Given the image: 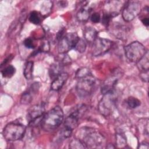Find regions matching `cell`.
Masks as SVG:
<instances>
[{"label":"cell","mask_w":149,"mask_h":149,"mask_svg":"<svg viewBox=\"0 0 149 149\" xmlns=\"http://www.w3.org/2000/svg\"><path fill=\"white\" fill-rule=\"evenodd\" d=\"M63 120V112L59 106H56L45 113L40 123L41 127L45 131L55 130L59 127Z\"/></svg>","instance_id":"6da1fadb"},{"label":"cell","mask_w":149,"mask_h":149,"mask_svg":"<svg viewBox=\"0 0 149 149\" xmlns=\"http://www.w3.org/2000/svg\"><path fill=\"white\" fill-rule=\"evenodd\" d=\"M77 139L80 140L86 148L102 147L105 142L104 137L100 132L86 127L80 130Z\"/></svg>","instance_id":"7a4b0ae2"},{"label":"cell","mask_w":149,"mask_h":149,"mask_svg":"<svg viewBox=\"0 0 149 149\" xmlns=\"http://www.w3.org/2000/svg\"><path fill=\"white\" fill-rule=\"evenodd\" d=\"M95 85L96 79L91 73L79 77L76 87L77 93L81 98L87 97L93 93Z\"/></svg>","instance_id":"3957f363"},{"label":"cell","mask_w":149,"mask_h":149,"mask_svg":"<svg viewBox=\"0 0 149 149\" xmlns=\"http://www.w3.org/2000/svg\"><path fill=\"white\" fill-rule=\"evenodd\" d=\"M26 126L18 122H11L6 125L3 128L2 134L8 141H14L20 140L26 132Z\"/></svg>","instance_id":"277c9868"},{"label":"cell","mask_w":149,"mask_h":149,"mask_svg":"<svg viewBox=\"0 0 149 149\" xmlns=\"http://www.w3.org/2000/svg\"><path fill=\"white\" fill-rule=\"evenodd\" d=\"M126 58L132 62L137 63L146 54L145 47L139 41H133L124 48Z\"/></svg>","instance_id":"5b68a950"},{"label":"cell","mask_w":149,"mask_h":149,"mask_svg":"<svg viewBox=\"0 0 149 149\" xmlns=\"http://www.w3.org/2000/svg\"><path fill=\"white\" fill-rule=\"evenodd\" d=\"M103 94L98 104V110L104 116L109 115L112 112L116 101L117 97L114 90L107 92Z\"/></svg>","instance_id":"8992f818"},{"label":"cell","mask_w":149,"mask_h":149,"mask_svg":"<svg viewBox=\"0 0 149 149\" xmlns=\"http://www.w3.org/2000/svg\"><path fill=\"white\" fill-rule=\"evenodd\" d=\"M80 37L76 33H68L64 34L59 40L58 51L61 54H65L74 48Z\"/></svg>","instance_id":"52a82bcc"},{"label":"cell","mask_w":149,"mask_h":149,"mask_svg":"<svg viewBox=\"0 0 149 149\" xmlns=\"http://www.w3.org/2000/svg\"><path fill=\"white\" fill-rule=\"evenodd\" d=\"M141 11V4L139 1H130L124 5L122 16L125 21L129 22L140 15Z\"/></svg>","instance_id":"ba28073f"},{"label":"cell","mask_w":149,"mask_h":149,"mask_svg":"<svg viewBox=\"0 0 149 149\" xmlns=\"http://www.w3.org/2000/svg\"><path fill=\"white\" fill-rule=\"evenodd\" d=\"M112 42L108 39L97 37L93 42L92 55L94 56L104 55L111 48Z\"/></svg>","instance_id":"9c48e42d"},{"label":"cell","mask_w":149,"mask_h":149,"mask_svg":"<svg viewBox=\"0 0 149 149\" xmlns=\"http://www.w3.org/2000/svg\"><path fill=\"white\" fill-rule=\"evenodd\" d=\"M45 104L44 102L38 103L31 107L27 111V119L29 125H33L37 120L42 118L45 114Z\"/></svg>","instance_id":"30bf717a"},{"label":"cell","mask_w":149,"mask_h":149,"mask_svg":"<svg viewBox=\"0 0 149 149\" xmlns=\"http://www.w3.org/2000/svg\"><path fill=\"white\" fill-rule=\"evenodd\" d=\"M80 115V110L77 109L67 116L64 121L62 129L72 133L73 130L77 127Z\"/></svg>","instance_id":"8fae6325"},{"label":"cell","mask_w":149,"mask_h":149,"mask_svg":"<svg viewBox=\"0 0 149 149\" xmlns=\"http://www.w3.org/2000/svg\"><path fill=\"white\" fill-rule=\"evenodd\" d=\"M69 77L66 72H61L55 78H54L51 85V89L54 91L59 90L64 85Z\"/></svg>","instance_id":"7c38bea8"},{"label":"cell","mask_w":149,"mask_h":149,"mask_svg":"<svg viewBox=\"0 0 149 149\" xmlns=\"http://www.w3.org/2000/svg\"><path fill=\"white\" fill-rule=\"evenodd\" d=\"M91 9L87 6V5H83L77 12L76 17L78 20L80 22L87 21L91 16Z\"/></svg>","instance_id":"4fadbf2b"},{"label":"cell","mask_w":149,"mask_h":149,"mask_svg":"<svg viewBox=\"0 0 149 149\" xmlns=\"http://www.w3.org/2000/svg\"><path fill=\"white\" fill-rule=\"evenodd\" d=\"M83 36L86 41L93 42L97 37V31L93 27H87L83 31Z\"/></svg>","instance_id":"5bb4252c"},{"label":"cell","mask_w":149,"mask_h":149,"mask_svg":"<svg viewBox=\"0 0 149 149\" xmlns=\"http://www.w3.org/2000/svg\"><path fill=\"white\" fill-rule=\"evenodd\" d=\"M137 68L140 72H147L149 69V58L148 51L147 50L144 55L137 62Z\"/></svg>","instance_id":"9a60e30c"},{"label":"cell","mask_w":149,"mask_h":149,"mask_svg":"<svg viewBox=\"0 0 149 149\" xmlns=\"http://www.w3.org/2000/svg\"><path fill=\"white\" fill-rule=\"evenodd\" d=\"M33 62L27 61L24 66L23 74L27 80H31L33 78Z\"/></svg>","instance_id":"2e32d148"},{"label":"cell","mask_w":149,"mask_h":149,"mask_svg":"<svg viewBox=\"0 0 149 149\" xmlns=\"http://www.w3.org/2000/svg\"><path fill=\"white\" fill-rule=\"evenodd\" d=\"M37 91L34 90V88L33 87H30V90H29V91H26L25 92H24L21 97V99H20V102L22 104H29L33 98H32V93H36Z\"/></svg>","instance_id":"e0dca14e"},{"label":"cell","mask_w":149,"mask_h":149,"mask_svg":"<svg viewBox=\"0 0 149 149\" xmlns=\"http://www.w3.org/2000/svg\"><path fill=\"white\" fill-rule=\"evenodd\" d=\"M22 24L23 23L20 21L18 22H14V23H13L9 28V32L8 33L9 36L11 37H15L18 34V33H19V31L22 27Z\"/></svg>","instance_id":"ac0fdd59"},{"label":"cell","mask_w":149,"mask_h":149,"mask_svg":"<svg viewBox=\"0 0 149 149\" xmlns=\"http://www.w3.org/2000/svg\"><path fill=\"white\" fill-rule=\"evenodd\" d=\"M62 65L61 63H55L53 64L49 69V75L51 77H54L55 78L61 73Z\"/></svg>","instance_id":"d6986e66"},{"label":"cell","mask_w":149,"mask_h":149,"mask_svg":"<svg viewBox=\"0 0 149 149\" xmlns=\"http://www.w3.org/2000/svg\"><path fill=\"white\" fill-rule=\"evenodd\" d=\"M16 69L12 65H8L6 66L3 70H1V74L2 77L5 78L11 77L15 73Z\"/></svg>","instance_id":"ffe728a7"},{"label":"cell","mask_w":149,"mask_h":149,"mask_svg":"<svg viewBox=\"0 0 149 149\" xmlns=\"http://www.w3.org/2000/svg\"><path fill=\"white\" fill-rule=\"evenodd\" d=\"M29 20L31 23L34 24H39L41 22L40 13L35 10L32 11L30 13Z\"/></svg>","instance_id":"44dd1931"},{"label":"cell","mask_w":149,"mask_h":149,"mask_svg":"<svg viewBox=\"0 0 149 149\" xmlns=\"http://www.w3.org/2000/svg\"><path fill=\"white\" fill-rule=\"evenodd\" d=\"M127 105L131 109H134L139 107L141 104L140 101L133 97H129L126 100Z\"/></svg>","instance_id":"7402d4cb"},{"label":"cell","mask_w":149,"mask_h":149,"mask_svg":"<svg viewBox=\"0 0 149 149\" xmlns=\"http://www.w3.org/2000/svg\"><path fill=\"white\" fill-rule=\"evenodd\" d=\"M74 49L79 52H84L86 49V41L82 38H79L78 42H77Z\"/></svg>","instance_id":"603a6c76"},{"label":"cell","mask_w":149,"mask_h":149,"mask_svg":"<svg viewBox=\"0 0 149 149\" xmlns=\"http://www.w3.org/2000/svg\"><path fill=\"white\" fill-rule=\"evenodd\" d=\"M69 147L71 148H86V147L84 146V144L78 139L76 138L73 140H72L70 144H69Z\"/></svg>","instance_id":"cb8c5ba5"},{"label":"cell","mask_w":149,"mask_h":149,"mask_svg":"<svg viewBox=\"0 0 149 149\" xmlns=\"http://www.w3.org/2000/svg\"><path fill=\"white\" fill-rule=\"evenodd\" d=\"M113 17H115V16L110 13H108V12L105 13L103 15L102 18L101 19L102 24H103L105 27H108L109 24V23L111 20V19Z\"/></svg>","instance_id":"d4e9b609"},{"label":"cell","mask_w":149,"mask_h":149,"mask_svg":"<svg viewBox=\"0 0 149 149\" xmlns=\"http://www.w3.org/2000/svg\"><path fill=\"white\" fill-rule=\"evenodd\" d=\"M90 20L93 23H97L101 20V16L99 13L94 12L92 13L90 16Z\"/></svg>","instance_id":"484cf974"},{"label":"cell","mask_w":149,"mask_h":149,"mask_svg":"<svg viewBox=\"0 0 149 149\" xmlns=\"http://www.w3.org/2000/svg\"><path fill=\"white\" fill-rule=\"evenodd\" d=\"M24 45L29 49H33L34 48V45L33 40L31 38H27L24 40L23 42Z\"/></svg>","instance_id":"4316f807"},{"label":"cell","mask_w":149,"mask_h":149,"mask_svg":"<svg viewBox=\"0 0 149 149\" xmlns=\"http://www.w3.org/2000/svg\"><path fill=\"white\" fill-rule=\"evenodd\" d=\"M140 77L142 80L145 82H148V71L140 72Z\"/></svg>","instance_id":"83f0119b"},{"label":"cell","mask_w":149,"mask_h":149,"mask_svg":"<svg viewBox=\"0 0 149 149\" xmlns=\"http://www.w3.org/2000/svg\"><path fill=\"white\" fill-rule=\"evenodd\" d=\"M148 148H149L148 143L145 141L140 143L138 147V148H141V149H148Z\"/></svg>","instance_id":"f1b7e54d"},{"label":"cell","mask_w":149,"mask_h":149,"mask_svg":"<svg viewBox=\"0 0 149 149\" xmlns=\"http://www.w3.org/2000/svg\"><path fill=\"white\" fill-rule=\"evenodd\" d=\"M143 24L146 26V27H148L149 25V19L148 17H146V18H143L141 19Z\"/></svg>","instance_id":"f546056e"}]
</instances>
